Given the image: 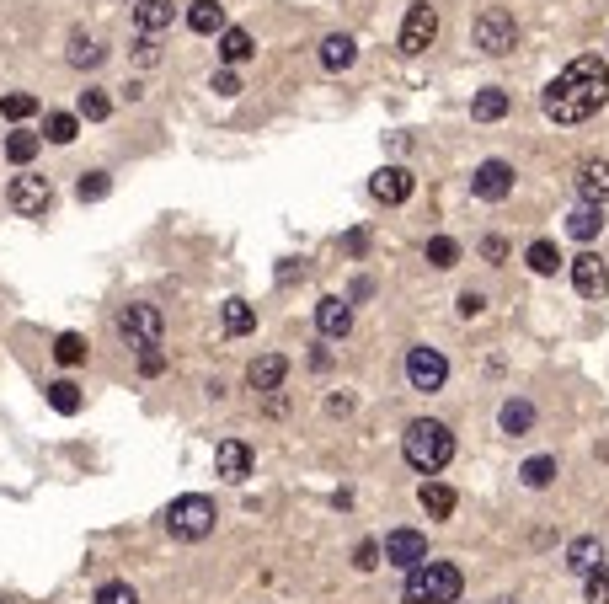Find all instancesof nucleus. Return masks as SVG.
Masks as SVG:
<instances>
[{"mask_svg": "<svg viewBox=\"0 0 609 604\" xmlns=\"http://www.w3.org/2000/svg\"><path fill=\"white\" fill-rule=\"evenodd\" d=\"M6 204L27 214V220H43L54 204V188H49V177H33V172H22V177H11V188H6Z\"/></svg>", "mask_w": 609, "mask_h": 604, "instance_id": "obj_8", "label": "nucleus"}, {"mask_svg": "<svg viewBox=\"0 0 609 604\" xmlns=\"http://www.w3.org/2000/svg\"><path fill=\"white\" fill-rule=\"evenodd\" d=\"M604 102H609V65L599 54L572 59V65L540 91V113L551 123H588Z\"/></svg>", "mask_w": 609, "mask_h": 604, "instance_id": "obj_1", "label": "nucleus"}, {"mask_svg": "<svg viewBox=\"0 0 609 604\" xmlns=\"http://www.w3.org/2000/svg\"><path fill=\"white\" fill-rule=\"evenodd\" d=\"M65 59H70L75 70H97L102 59H107V49H102L97 38H86V33H70V54Z\"/></svg>", "mask_w": 609, "mask_h": 604, "instance_id": "obj_29", "label": "nucleus"}, {"mask_svg": "<svg viewBox=\"0 0 609 604\" xmlns=\"http://www.w3.org/2000/svg\"><path fill=\"white\" fill-rule=\"evenodd\" d=\"M252 54H257V43H252V33H246V27H225V33H220V59H225V70L246 65Z\"/></svg>", "mask_w": 609, "mask_h": 604, "instance_id": "obj_25", "label": "nucleus"}, {"mask_svg": "<svg viewBox=\"0 0 609 604\" xmlns=\"http://www.w3.org/2000/svg\"><path fill=\"white\" fill-rule=\"evenodd\" d=\"M401 455L417 476H439L449 460H455V433H449V423H439V417H417V423H406V433H401Z\"/></svg>", "mask_w": 609, "mask_h": 604, "instance_id": "obj_2", "label": "nucleus"}, {"mask_svg": "<svg viewBox=\"0 0 609 604\" xmlns=\"http://www.w3.org/2000/svg\"><path fill=\"white\" fill-rule=\"evenodd\" d=\"M342 246H348V257H364L369 252V230H348V241H342Z\"/></svg>", "mask_w": 609, "mask_h": 604, "instance_id": "obj_47", "label": "nucleus"}, {"mask_svg": "<svg viewBox=\"0 0 609 604\" xmlns=\"http://www.w3.org/2000/svg\"><path fill=\"white\" fill-rule=\"evenodd\" d=\"M583 588H588V604H609V562H599L583 578Z\"/></svg>", "mask_w": 609, "mask_h": 604, "instance_id": "obj_39", "label": "nucleus"}, {"mask_svg": "<svg viewBox=\"0 0 609 604\" xmlns=\"http://www.w3.org/2000/svg\"><path fill=\"white\" fill-rule=\"evenodd\" d=\"M428 262H433V268H455V262H460V241L433 236V241H428Z\"/></svg>", "mask_w": 609, "mask_h": 604, "instance_id": "obj_38", "label": "nucleus"}, {"mask_svg": "<svg viewBox=\"0 0 609 604\" xmlns=\"http://www.w3.org/2000/svg\"><path fill=\"white\" fill-rule=\"evenodd\" d=\"M380 556L390 567H417V562H428V535L423 530H390Z\"/></svg>", "mask_w": 609, "mask_h": 604, "instance_id": "obj_11", "label": "nucleus"}, {"mask_svg": "<svg viewBox=\"0 0 609 604\" xmlns=\"http://www.w3.org/2000/svg\"><path fill=\"white\" fill-rule=\"evenodd\" d=\"M220 321H225V337H246V332H257V305H246L241 294H230V300L220 305Z\"/></svg>", "mask_w": 609, "mask_h": 604, "instance_id": "obj_24", "label": "nucleus"}, {"mask_svg": "<svg viewBox=\"0 0 609 604\" xmlns=\"http://www.w3.org/2000/svg\"><path fill=\"white\" fill-rule=\"evenodd\" d=\"M455 305H460V316L471 321V316H481V311H487V294H481V289H465V294H460Z\"/></svg>", "mask_w": 609, "mask_h": 604, "instance_id": "obj_43", "label": "nucleus"}, {"mask_svg": "<svg viewBox=\"0 0 609 604\" xmlns=\"http://www.w3.org/2000/svg\"><path fill=\"white\" fill-rule=\"evenodd\" d=\"M38 150H43V134H27V129L6 134V161H11V166H27Z\"/></svg>", "mask_w": 609, "mask_h": 604, "instance_id": "obj_32", "label": "nucleus"}, {"mask_svg": "<svg viewBox=\"0 0 609 604\" xmlns=\"http://www.w3.org/2000/svg\"><path fill=\"white\" fill-rule=\"evenodd\" d=\"M284 380H289V359H284V353H262V359L246 364V385H252L257 396H278V391H284Z\"/></svg>", "mask_w": 609, "mask_h": 604, "instance_id": "obj_12", "label": "nucleus"}, {"mask_svg": "<svg viewBox=\"0 0 609 604\" xmlns=\"http://www.w3.org/2000/svg\"><path fill=\"white\" fill-rule=\"evenodd\" d=\"M508 107H513V97L503 86H481L476 97H471V118L476 123H497V118H508Z\"/></svg>", "mask_w": 609, "mask_h": 604, "instance_id": "obj_23", "label": "nucleus"}, {"mask_svg": "<svg viewBox=\"0 0 609 604\" xmlns=\"http://www.w3.org/2000/svg\"><path fill=\"white\" fill-rule=\"evenodd\" d=\"M353 567H358V572H374V567H380V540H358Z\"/></svg>", "mask_w": 609, "mask_h": 604, "instance_id": "obj_42", "label": "nucleus"}, {"mask_svg": "<svg viewBox=\"0 0 609 604\" xmlns=\"http://www.w3.org/2000/svg\"><path fill=\"white\" fill-rule=\"evenodd\" d=\"M417 503H423V514H428V519H449V514H455V487H444V482H423Z\"/></svg>", "mask_w": 609, "mask_h": 604, "instance_id": "obj_28", "label": "nucleus"}, {"mask_svg": "<svg viewBox=\"0 0 609 604\" xmlns=\"http://www.w3.org/2000/svg\"><path fill=\"white\" fill-rule=\"evenodd\" d=\"M577 193H583V204H609V161H583L577 166Z\"/></svg>", "mask_w": 609, "mask_h": 604, "instance_id": "obj_17", "label": "nucleus"}, {"mask_svg": "<svg viewBox=\"0 0 609 604\" xmlns=\"http://www.w3.org/2000/svg\"><path fill=\"white\" fill-rule=\"evenodd\" d=\"M497 428H503L508 439H524V433L535 428V401L508 396V401H503V412H497Z\"/></svg>", "mask_w": 609, "mask_h": 604, "instance_id": "obj_19", "label": "nucleus"}, {"mask_svg": "<svg viewBox=\"0 0 609 604\" xmlns=\"http://www.w3.org/2000/svg\"><path fill=\"white\" fill-rule=\"evenodd\" d=\"M214 498H203V492H182V498H171V508H166V530H171V540H203V535H214Z\"/></svg>", "mask_w": 609, "mask_h": 604, "instance_id": "obj_4", "label": "nucleus"}, {"mask_svg": "<svg viewBox=\"0 0 609 604\" xmlns=\"http://www.w3.org/2000/svg\"><path fill=\"white\" fill-rule=\"evenodd\" d=\"M107 193H113V177L107 172H81V182H75V198H81V204H102Z\"/></svg>", "mask_w": 609, "mask_h": 604, "instance_id": "obj_36", "label": "nucleus"}, {"mask_svg": "<svg viewBox=\"0 0 609 604\" xmlns=\"http://www.w3.org/2000/svg\"><path fill=\"white\" fill-rule=\"evenodd\" d=\"M444 380H449V359L439 348H428V343L406 348V385H412V391L433 396V391H444Z\"/></svg>", "mask_w": 609, "mask_h": 604, "instance_id": "obj_6", "label": "nucleus"}, {"mask_svg": "<svg viewBox=\"0 0 609 604\" xmlns=\"http://www.w3.org/2000/svg\"><path fill=\"white\" fill-rule=\"evenodd\" d=\"M161 369H166V353H161V348H145V353H139V375H161Z\"/></svg>", "mask_w": 609, "mask_h": 604, "instance_id": "obj_44", "label": "nucleus"}, {"mask_svg": "<svg viewBox=\"0 0 609 604\" xmlns=\"http://www.w3.org/2000/svg\"><path fill=\"white\" fill-rule=\"evenodd\" d=\"M113 327H118V337H123L129 348L145 353V348H161V337H166V316H161V305H123Z\"/></svg>", "mask_w": 609, "mask_h": 604, "instance_id": "obj_5", "label": "nucleus"}, {"mask_svg": "<svg viewBox=\"0 0 609 604\" xmlns=\"http://www.w3.org/2000/svg\"><path fill=\"white\" fill-rule=\"evenodd\" d=\"M572 289L583 294V300H599V294H609V268L593 252L572 257Z\"/></svg>", "mask_w": 609, "mask_h": 604, "instance_id": "obj_15", "label": "nucleus"}, {"mask_svg": "<svg viewBox=\"0 0 609 604\" xmlns=\"http://www.w3.org/2000/svg\"><path fill=\"white\" fill-rule=\"evenodd\" d=\"M353 59H358V43L348 33H326L321 38V70H353Z\"/></svg>", "mask_w": 609, "mask_h": 604, "instance_id": "obj_22", "label": "nucleus"}, {"mask_svg": "<svg viewBox=\"0 0 609 604\" xmlns=\"http://www.w3.org/2000/svg\"><path fill=\"white\" fill-rule=\"evenodd\" d=\"M91 604H139V594H134L129 583H102V588H97V599H91Z\"/></svg>", "mask_w": 609, "mask_h": 604, "instance_id": "obj_40", "label": "nucleus"}, {"mask_svg": "<svg viewBox=\"0 0 609 604\" xmlns=\"http://www.w3.org/2000/svg\"><path fill=\"white\" fill-rule=\"evenodd\" d=\"M0 113H6L11 123H22V118L38 113V97L33 91H6V97H0Z\"/></svg>", "mask_w": 609, "mask_h": 604, "instance_id": "obj_37", "label": "nucleus"}, {"mask_svg": "<svg viewBox=\"0 0 609 604\" xmlns=\"http://www.w3.org/2000/svg\"><path fill=\"white\" fill-rule=\"evenodd\" d=\"M460 588H465V572L455 562H417V567H406L401 599L406 604H455Z\"/></svg>", "mask_w": 609, "mask_h": 604, "instance_id": "obj_3", "label": "nucleus"}, {"mask_svg": "<svg viewBox=\"0 0 609 604\" xmlns=\"http://www.w3.org/2000/svg\"><path fill=\"white\" fill-rule=\"evenodd\" d=\"M316 327H321V337H348L353 332V300H342V294H326V300L316 305Z\"/></svg>", "mask_w": 609, "mask_h": 604, "instance_id": "obj_16", "label": "nucleus"}, {"mask_svg": "<svg viewBox=\"0 0 609 604\" xmlns=\"http://www.w3.org/2000/svg\"><path fill=\"white\" fill-rule=\"evenodd\" d=\"M214 471H220L230 487H241L246 476H252V444H241V439H220V449H214Z\"/></svg>", "mask_w": 609, "mask_h": 604, "instance_id": "obj_13", "label": "nucleus"}, {"mask_svg": "<svg viewBox=\"0 0 609 604\" xmlns=\"http://www.w3.org/2000/svg\"><path fill=\"white\" fill-rule=\"evenodd\" d=\"M75 118H86V123L113 118V97H107L102 86H86V91H81V102H75Z\"/></svg>", "mask_w": 609, "mask_h": 604, "instance_id": "obj_30", "label": "nucleus"}, {"mask_svg": "<svg viewBox=\"0 0 609 604\" xmlns=\"http://www.w3.org/2000/svg\"><path fill=\"white\" fill-rule=\"evenodd\" d=\"M524 262H529V268H535L540 278H551V273L561 268V252H556V241H529Z\"/></svg>", "mask_w": 609, "mask_h": 604, "instance_id": "obj_34", "label": "nucleus"}, {"mask_svg": "<svg viewBox=\"0 0 609 604\" xmlns=\"http://www.w3.org/2000/svg\"><path fill=\"white\" fill-rule=\"evenodd\" d=\"M75 134H81V118L75 113H43V139L49 145H75Z\"/></svg>", "mask_w": 609, "mask_h": 604, "instance_id": "obj_31", "label": "nucleus"}, {"mask_svg": "<svg viewBox=\"0 0 609 604\" xmlns=\"http://www.w3.org/2000/svg\"><path fill=\"white\" fill-rule=\"evenodd\" d=\"M481 257H487V262H508V241L503 236H487V241H481Z\"/></svg>", "mask_w": 609, "mask_h": 604, "instance_id": "obj_45", "label": "nucleus"}, {"mask_svg": "<svg viewBox=\"0 0 609 604\" xmlns=\"http://www.w3.org/2000/svg\"><path fill=\"white\" fill-rule=\"evenodd\" d=\"M412 188H417V177L406 172V166H380V172L369 177V193L380 198V204H406Z\"/></svg>", "mask_w": 609, "mask_h": 604, "instance_id": "obj_14", "label": "nucleus"}, {"mask_svg": "<svg viewBox=\"0 0 609 604\" xmlns=\"http://www.w3.org/2000/svg\"><path fill=\"white\" fill-rule=\"evenodd\" d=\"M134 59H139V65H155V59H161V49H155V38H145V33H139V43H134Z\"/></svg>", "mask_w": 609, "mask_h": 604, "instance_id": "obj_46", "label": "nucleus"}, {"mask_svg": "<svg viewBox=\"0 0 609 604\" xmlns=\"http://www.w3.org/2000/svg\"><path fill=\"white\" fill-rule=\"evenodd\" d=\"M599 562H604V540L599 535H577L567 546V572H577V578H588Z\"/></svg>", "mask_w": 609, "mask_h": 604, "instance_id": "obj_21", "label": "nucleus"}, {"mask_svg": "<svg viewBox=\"0 0 609 604\" xmlns=\"http://www.w3.org/2000/svg\"><path fill=\"white\" fill-rule=\"evenodd\" d=\"M604 230V209L599 204H577L572 214H567V236L572 241H593Z\"/></svg>", "mask_w": 609, "mask_h": 604, "instance_id": "obj_27", "label": "nucleus"}, {"mask_svg": "<svg viewBox=\"0 0 609 604\" xmlns=\"http://www.w3.org/2000/svg\"><path fill=\"white\" fill-rule=\"evenodd\" d=\"M561 476V466H556V455H529L524 466H519V482L529 487V492H545Z\"/></svg>", "mask_w": 609, "mask_h": 604, "instance_id": "obj_26", "label": "nucleus"}, {"mask_svg": "<svg viewBox=\"0 0 609 604\" xmlns=\"http://www.w3.org/2000/svg\"><path fill=\"white\" fill-rule=\"evenodd\" d=\"M513 43H519V22H513V11L503 6H487L476 17V49L481 54H513Z\"/></svg>", "mask_w": 609, "mask_h": 604, "instance_id": "obj_7", "label": "nucleus"}, {"mask_svg": "<svg viewBox=\"0 0 609 604\" xmlns=\"http://www.w3.org/2000/svg\"><path fill=\"white\" fill-rule=\"evenodd\" d=\"M43 391H49V407L54 412H81V385H75V380H49V385H43Z\"/></svg>", "mask_w": 609, "mask_h": 604, "instance_id": "obj_33", "label": "nucleus"}, {"mask_svg": "<svg viewBox=\"0 0 609 604\" xmlns=\"http://www.w3.org/2000/svg\"><path fill=\"white\" fill-rule=\"evenodd\" d=\"M513 177H519V172H513V166L508 161H481L476 166V172H471V193L481 198V204H503V198L513 193Z\"/></svg>", "mask_w": 609, "mask_h": 604, "instance_id": "obj_10", "label": "nucleus"}, {"mask_svg": "<svg viewBox=\"0 0 609 604\" xmlns=\"http://www.w3.org/2000/svg\"><path fill=\"white\" fill-rule=\"evenodd\" d=\"M134 22H139V33H145V38H155V33H166V27L177 22V6H171V0H139Z\"/></svg>", "mask_w": 609, "mask_h": 604, "instance_id": "obj_20", "label": "nucleus"}, {"mask_svg": "<svg viewBox=\"0 0 609 604\" xmlns=\"http://www.w3.org/2000/svg\"><path fill=\"white\" fill-rule=\"evenodd\" d=\"M187 27H193L198 38H220L225 33V6L220 0H193V6H187Z\"/></svg>", "mask_w": 609, "mask_h": 604, "instance_id": "obj_18", "label": "nucleus"}, {"mask_svg": "<svg viewBox=\"0 0 609 604\" xmlns=\"http://www.w3.org/2000/svg\"><path fill=\"white\" fill-rule=\"evenodd\" d=\"M54 359L65 364V369L86 364V337H81V332H59V337H54Z\"/></svg>", "mask_w": 609, "mask_h": 604, "instance_id": "obj_35", "label": "nucleus"}, {"mask_svg": "<svg viewBox=\"0 0 609 604\" xmlns=\"http://www.w3.org/2000/svg\"><path fill=\"white\" fill-rule=\"evenodd\" d=\"M433 38H439V11L428 6V0H417V6H406V22H401V54H423L433 49Z\"/></svg>", "mask_w": 609, "mask_h": 604, "instance_id": "obj_9", "label": "nucleus"}, {"mask_svg": "<svg viewBox=\"0 0 609 604\" xmlns=\"http://www.w3.org/2000/svg\"><path fill=\"white\" fill-rule=\"evenodd\" d=\"M209 91H214V97H241V75L236 70H214Z\"/></svg>", "mask_w": 609, "mask_h": 604, "instance_id": "obj_41", "label": "nucleus"}]
</instances>
